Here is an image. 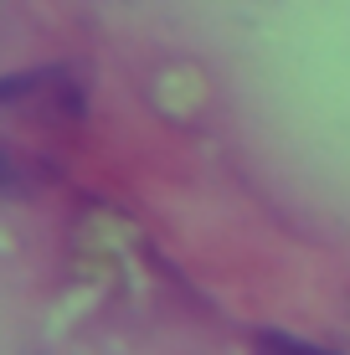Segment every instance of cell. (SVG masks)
Listing matches in <instances>:
<instances>
[{
  "mask_svg": "<svg viewBox=\"0 0 350 355\" xmlns=\"http://www.w3.org/2000/svg\"><path fill=\"white\" fill-rule=\"evenodd\" d=\"M31 191V170L21 160L16 150H10L6 139H0V201H21V196Z\"/></svg>",
  "mask_w": 350,
  "mask_h": 355,
  "instance_id": "3957f363",
  "label": "cell"
},
{
  "mask_svg": "<svg viewBox=\"0 0 350 355\" xmlns=\"http://www.w3.org/2000/svg\"><path fill=\"white\" fill-rule=\"evenodd\" d=\"M82 83L72 67H31L0 78V108H26L46 119H78L82 114Z\"/></svg>",
  "mask_w": 350,
  "mask_h": 355,
  "instance_id": "6da1fadb",
  "label": "cell"
},
{
  "mask_svg": "<svg viewBox=\"0 0 350 355\" xmlns=\"http://www.w3.org/2000/svg\"><path fill=\"white\" fill-rule=\"evenodd\" d=\"M252 355H340L335 345L288 335V329H252Z\"/></svg>",
  "mask_w": 350,
  "mask_h": 355,
  "instance_id": "7a4b0ae2",
  "label": "cell"
}]
</instances>
